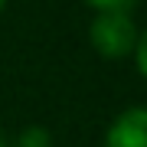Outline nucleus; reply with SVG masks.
<instances>
[{"label":"nucleus","mask_w":147,"mask_h":147,"mask_svg":"<svg viewBox=\"0 0 147 147\" xmlns=\"http://www.w3.org/2000/svg\"><path fill=\"white\" fill-rule=\"evenodd\" d=\"M20 147H49V137H46L42 127H30V131L20 137Z\"/></svg>","instance_id":"obj_3"},{"label":"nucleus","mask_w":147,"mask_h":147,"mask_svg":"<svg viewBox=\"0 0 147 147\" xmlns=\"http://www.w3.org/2000/svg\"><path fill=\"white\" fill-rule=\"evenodd\" d=\"M0 147H3V137H0Z\"/></svg>","instance_id":"obj_6"},{"label":"nucleus","mask_w":147,"mask_h":147,"mask_svg":"<svg viewBox=\"0 0 147 147\" xmlns=\"http://www.w3.org/2000/svg\"><path fill=\"white\" fill-rule=\"evenodd\" d=\"M92 7H98L101 13H111V10H127L134 0H88Z\"/></svg>","instance_id":"obj_5"},{"label":"nucleus","mask_w":147,"mask_h":147,"mask_svg":"<svg viewBox=\"0 0 147 147\" xmlns=\"http://www.w3.org/2000/svg\"><path fill=\"white\" fill-rule=\"evenodd\" d=\"M92 46L108 59H121L127 53H134L137 46V30L131 23L127 10H111V13H98L92 23Z\"/></svg>","instance_id":"obj_1"},{"label":"nucleus","mask_w":147,"mask_h":147,"mask_svg":"<svg viewBox=\"0 0 147 147\" xmlns=\"http://www.w3.org/2000/svg\"><path fill=\"white\" fill-rule=\"evenodd\" d=\"M134 56H137V69H141V75L147 79V30L137 36V46H134Z\"/></svg>","instance_id":"obj_4"},{"label":"nucleus","mask_w":147,"mask_h":147,"mask_svg":"<svg viewBox=\"0 0 147 147\" xmlns=\"http://www.w3.org/2000/svg\"><path fill=\"white\" fill-rule=\"evenodd\" d=\"M105 147H147V108H127L108 127Z\"/></svg>","instance_id":"obj_2"},{"label":"nucleus","mask_w":147,"mask_h":147,"mask_svg":"<svg viewBox=\"0 0 147 147\" xmlns=\"http://www.w3.org/2000/svg\"><path fill=\"white\" fill-rule=\"evenodd\" d=\"M3 3H7V0H0V7H3Z\"/></svg>","instance_id":"obj_7"}]
</instances>
